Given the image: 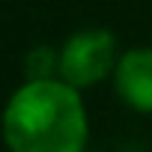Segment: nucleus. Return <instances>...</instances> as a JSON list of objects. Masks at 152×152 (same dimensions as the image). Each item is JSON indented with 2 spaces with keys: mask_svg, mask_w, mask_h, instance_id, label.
<instances>
[{
  "mask_svg": "<svg viewBox=\"0 0 152 152\" xmlns=\"http://www.w3.org/2000/svg\"><path fill=\"white\" fill-rule=\"evenodd\" d=\"M3 137L9 152H84L90 119L81 90L63 78L24 81L6 102Z\"/></svg>",
  "mask_w": 152,
  "mask_h": 152,
  "instance_id": "obj_1",
  "label": "nucleus"
},
{
  "mask_svg": "<svg viewBox=\"0 0 152 152\" xmlns=\"http://www.w3.org/2000/svg\"><path fill=\"white\" fill-rule=\"evenodd\" d=\"M57 51H60L57 78H63L75 90H87L113 78L119 63L116 36L104 27H84L72 33Z\"/></svg>",
  "mask_w": 152,
  "mask_h": 152,
  "instance_id": "obj_2",
  "label": "nucleus"
},
{
  "mask_svg": "<svg viewBox=\"0 0 152 152\" xmlns=\"http://www.w3.org/2000/svg\"><path fill=\"white\" fill-rule=\"evenodd\" d=\"M116 96L137 113H152V48L137 45L119 54L113 72Z\"/></svg>",
  "mask_w": 152,
  "mask_h": 152,
  "instance_id": "obj_3",
  "label": "nucleus"
}]
</instances>
